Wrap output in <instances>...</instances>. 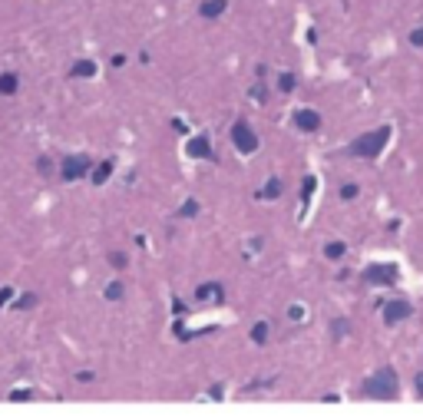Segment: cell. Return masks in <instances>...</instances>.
Instances as JSON below:
<instances>
[{
    "mask_svg": "<svg viewBox=\"0 0 423 420\" xmlns=\"http://www.w3.org/2000/svg\"><path fill=\"white\" fill-rule=\"evenodd\" d=\"M397 391H400V381H397V374L390 367H380L377 374H370L367 381H364V394L377 397V401H394Z\"/></svg>",
    "mask_w": 423,
    "mask_h": 420,
    "instance_id": "obj_1",
    "label": "cell"
},
{
    "mask_svg": "<svg viewBox=\"0 0 423 420\" xmlns=\"http://www.w3.org/2000/svg\"><path fill=\"white\" fill-rule=\"evenodd\" d=\"M387 136H390V129H377L374 136H361L357 143H350V156H361V159H370V156H377L380 149H384V143H387Z\"/></svg>",
    "mask_w": 423,
    "mask_h": 420,
    "instance_id": "obj_2",
    "label": "cell"
},
{
    "mask_svg": "<svg viewBox=\"0 0 423 420\" xmlns=\"http://www.w3.org/2000/svg\"><path fill=\"white\" fill-rule=\"evenodd\" d=\"M90 169H93L90 156H67L63 166H60V179H63V182H76V179L90 175Z\"/></svg>",
    "mask_w": 423,
    "mask_h": 420,
    "instance_id": "obj_3",
    "label": "cell"
},
{
    "mask_svg": "<svg viewBox=\"0 0 423 420\" xmlns=\"http://www.w3.org/2000/svg\"><path fill=\"white\" fill-rule=\"evenodd\" d=\"M232 143H235L239 153H255L258 149V136L252 133V126H248L245 119H239V123L232 126Z\"/></svg>",
    "mask_w": 423,
    "mask_h": 420,
    "instance_id": "obj_4",
    "label": "cell"
},
{
    "mask_svg": "<svg viewBox=\"0 0 423 420\" xmlns=\"http://www.w3.org/2000/svg\"><path fill=\"white\" fill-rule=\"evenodd\" d=\"M410 314H413L410 301H404V298H394V301H387V305H384V325H400V321H407Z\"/></svg>",
    "mask_w": 423,
    "mask_h": 420,
    "instance_id": "obj_5",
    "label": "cell"
},
{
    "mask_svg": "<svg viewBox=\"0 0 423 420\" xmlns=\"http://www.w3.org/2000/svg\"><path fill=\"white\" fill-rule=\"evenodd\" d=\"M195 301H202V305H221L225 301V288L219 282H205V285L195 288Z\"/></svg>",
    "mask_w": 423,
    "mask_h": 420,
    "instance_id": "obj_6",
    "label": "cell"
},
{
    "mask_svg": "<svg viewBox=\"0 0 423 420\" xmlns=\"http://www.w3.org/2000/svg\"><path fill=\"white\" fill-rule=\"evenodd\" d=\"M367 278L370 285H390V282H397V268L394 265H374V268H367Z\"/></svg>",
    "mask_w": 423,
    "mask_h": 420,
    "instance_id": "obj_7",
    "label": "cell"
},
{
    "mask_svg": "<svg viewBox=\"0 0 423 420\" xmlns=\"http://www.w3.org/2000/svg\"><path fill=\"white\" fill-rule=\"evenodd\" d=\"M295 126L301 129V133H317V129H321V116L314 113V110H298Z\"/></svg>",
    "mask_w": 423,
    "mask_h": 420,
    "instance_id": "obj_8",
    "label": "cell"
},
{
    "mask_svg": "<svg viewBox=\"0 0 423 420\" xmlns=\"http://www.w3.org/2000/svg\"><path fill=\"white\" fill-rule=\"evenodd\" d=\"M185 153L195 156V159H212V143H208L205 136H195V139H189Z\"/></svg>",
    "mask_w": 423,
    "mask_h": 420,
    "instance_id": "obj_9",
    "label": "cell"
},
{
    "mask_svg": "<svg viewBox=\"0 0 423 420\" xmlns=\"http://www.w3.org/2000/svg\"><path fill=\"white\" fill-rule=\"evenodd\" d=\"M225 10H228V0H202V3H199V14H202L205 20H219Z\"/></svg>",
    "mask_w": 423,
    "mask_h": 420,
    "instance_id": "obj_10",
    "label": "cell"
},
{
    "mask_svg": "<svg viewBox=\"0 0 423 420\" xmlns=\"http://www.w3.org/2000/svg\"><path fill=\"white\" fill-rule=\"evenodd\" d=\"M70 77H73V79H90V77H96V63H93V60H76L73 66H70Z\"/></svg>",
    "mask_w": 423,
    "mask_h": 420,
    "instance_id": "obj_11",
    "label": "cell"
},
{
    "mask_svg": "<svg viewBox=\"0 0 423 420\" xmlns=\"http://www.w3.org/2000/svg\"><path fill=\"white\" fill-rule=\"evenodd\" d=\"M17 90H20L17 73H0V96H14Z\"/></svg>",
    "mask_w": 423,
    "mask_h": 420,
    "instance_id": "obj_12",
    "label": "cell"
},
{
    "mask_svg": "<svg viewBox=\"0 0 423 420\" xmlns=\"http://www.w3.org/2000/svg\"><path fill=\"white\" fill-rule=\"evenodd\" d=\"M110 175H112V162H110V159H106V162H99L96 169H90V179H93V186H103V182H106Z\"/></svg>",
    "mask_w": 423,
    "mask_h": 420,
    "instance_id": "obj_13",
    "label": "cell"
},
{
    "mask_svg": "<svg viewBox=\"0 0 423 420\" xmlns=\"http://www.w3.org/2000/svg\"><path fill=\"white\" fill-rule=\"evenodd\" d=\"M268 338H271V325H268V321H258V325L252 328V341H255V344H265Z\"/></svg>",
    "mask_w": 423,
    "mask_h": 420,
    "instance_id": "obj_14",
    "label": "cell"
},
{
    "mask_svg": "<svg viewBox=\"0 0 423 420\" xmlns=\"http://www.w3.org/2000/svg\"><path fill=\"white\" fill-rule=\"evenodd\" d=\"M103 295H106V301H123V295H126V285H123V282H110Z\"/></svg>",
    "mask_w": 423,
    "mask_h": 420,
    "instance_id": "obj_15",
    "label": "cell"
},
{
    "mask_svg": "<svg viewBox=\"0 0 423 420\" xmlns=\"http://www.w3.org/2000/svg\"><path fill=\"white\" fill-rule=\"evenodd\" d=\"M324 255H328L331 262H337V258H344V255H348V245H344V242H328Z\"/></svg>",
    "mask_w": 423,
    "mask_h": 420,
    "instance_id": "obj_16",
    "label": "cell"
},
{
    "mask_svg": "<svg viewBox=\"0 0 423 420\" xmlns=\"http://www.w3.org/2000/svg\"><path fill=\"white\" fill-rule=\"evenodd\" d=\"M278 195H281V179H271L265 189L258 192V199H278Z\"/></svg>",
    "mask_w": 423,
    "mask_h": 420,
    "instance_id": "obj_17",
    "label": "cell"
},
{
    "mask_svg": "<svg viewBox=\"0 0 423 420\" xmlns=\"http://www.w3.org/2000/svg\"><path fill=\"white\" fill-rule=\"evenodd\" d=\"M295 86H298L295 73H281V77H278V90H281V93H291Z\"/></svg>",
    "mask_w": 423,
    "mask_h": 420,
    "instance_id": "obj_18",
    "label": "cell"
},
{
    "mask_svg": "<svg viewBox=\"0 0 423 420\" xmlns=\"http://www.w3.org/2000/svg\"><path fill=\"white\" fill-rule=\"evenodd\" d=\"M34 305H37V295H23L20 301H14V308H17V311H27V308H34Z\"/></svg>",
    "mask_w": 423,
    "mask_h": 420,
    "instance_id": "obj_19",
    "label": "cell"
},
{
    "mask_svg": "<svg viewBox=\"0 0 423 420\" xmlns=\"http://www.w3.org/2000/svg\"><path fill=\"white\" fill-rule=\"evenodd\" d=\"M179 215H182V219H185V215H189V219H192V215H199V202H195V199H189L182 209H179Z\"/></svg>",
    "mask_w": 423,
    "mask_h": 420,
    "instance_id": "obj_20",
    "label": "cell"
},
{
    "mask_svg": "<svg viewBox=\"0 0 423 420\" xmlns=\"http://www.w3.org/2000/svg\"><path fill=\"white\" fill-rule=\"evenodd\" d=\"M110 265H112V268H126V265H129V258L123 255V251H110Z\"/></svg>",
    "mask_w": 423,
    "mask_h": 420,
    "instance_id": "obj_21",
    "label": "cell"
},
{
    "mask_svg": "<svg viewBox=\"0 0 423 420\" xmlns=\"http://www.w3.org/2000/svg\"><path fill=\"white\" fill-rule=\"evenodd\" d=\"M357 186H354V182H348V186H341V199H344V202H350V199H357Z\"/></svg>",
    "mask_w": 423,
    "mask_h": 420,
    "instance_id": "obj_22",
    "label": "cell"
},
{
    "mask_svg": "<svg viewBox=\"0 0 423 420\" xmlns=\"http://www.w3.org/2000/svg\"><path fill=\"white\" fill-rule=\"evenodd\" d=\"M288 318L291 321H304V305H291L288 308Z\"/></svg>",
    "mask_w": 423,
    "mask_h": 420,
    "instance_id": "obj_23",
    "label": "cell"
},
{
    "mask_svg": "<svg viewBox=\"0 0 423 420\" xmlns=\"http://www.w3.org/2000/svg\"><path fill=\"white\" fill-rule=\"evenodd\" d=\"M410 43H413L417 50H423V27H417V30H410Z\"/></svg>",
    "mask_w": 423,
    "mask_h": 420,
    "instance_id": "obj_24",
    "label": "cell"
},
{
    "mask_svg": "<svg viewBox=\"0 0 423 420\" xmlns=\"http://www.w3.org/2000/svg\"><path fill=\"white\" fill-rule=\"evenodd\" d=\"M350 331V321H334V338H341V334H348Z\"/></svg>",
    "mask_w": 423,
    "mask_h": 420,
    "instance_id": "obj_25",
    "label": "cell"
},
{
    "mask_svg": "<svg viewBox=\"0 0 423 420\" xmlns=\"http://www.w3.org/2000/svg\"><path fill=\"white\" fill-rule=\"evenodd\" d=\"M252 99H258V103H268V90L255 86V90H252Z\"/></svg>",
    "mask_w": 423,
    "mask_h": 420,
    "instance_id": "obj_26",
    "label": "cell"
},
{
    "mask_svg": "<svg viewBox=\"0 0 423 420\" xmlns=\"http://www.w3.org/2000/svg\"><path fill=\"white\" fill-rule=\"evenodd\" d=\"M10 298H14V288H0V308L7 305Z\"/></svg>",
    "mask_w": 423,
    "mask_h": 420,
    "instance_id": "obj_27",
    "label": "cell"
},
{
    "mask_svg": "<svg viewBox=\"0 0 423 420\" xmlns=\"http://www.w3.org/2000/svg\"><path fill=\"white\" fill-rule=\"evenodd\" d=\"M10 401H30V391H14Z\"/></svg>",
    "mask_w": 423,
    "mask_h": 420,
    "instance_id": "obj_28",
    "label": "cell"
},
{
    "mask_svg": "<svg viewBox=\"0 0 423 420\" xmlns=\"http://www.w3.org/2000/svg\"><path fill=\"white\" fill-rule=\"evenodd\" d=\"M37 169L43 172V175H50V159H40V162H37Z\"/></svg>",
    "mask_w": 423,
    "mask_h": 420,
    "instance_id": "obj_29",
    "label": "cell"
},
{
    "mask_svg": "<svg viewBox=\"0 0 423 420\" xmlns=\"http://www.w3.org/2000/svg\"><path fill=\"white\" fill-rule=\"evenodd\" d=\"M413 384H417V394H420V397H423V371H420V374H417V381H413Z\"/></svg>",
    "mask_w": 423,
    "mask_h": 420,
    "instance_id": "obj_30",
    "label": "cell"
}]
</instances>
